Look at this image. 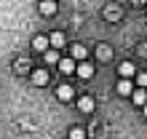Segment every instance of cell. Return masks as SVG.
Returning <instances> with one entry per match:
<instances>
[{"mask_svg":"<svg viewBox=\"0 0 147 139\" xmlns=\"http://www.w3.org/2000/svg\"><path fill=\"white\" fill-rule=\"evenodd\" d=\"M118 94H120V96H131V94H134V86H131V80H126V78H123V80L118 83Z\"/></svg>","mask_w":147,"mask_h":139,"instance_id":"cell-9","label":"cell"},{"mask_svg":"<svg viewBox=\"0 0 147 139\" xmlns=\"http://www.w3.org/2000/svg\"><path fill=\"white\" fill-rule=\"evenodd\" d=\"M48 78H51L48 70H32V83H35V86H46Z\"/></svg>","mask_w":147,"mask_h":139,"instance_id":"cell-2","label":"cell"},{"mask_svg":"<svg viewBox=\"0 0 147 139\" xmlns=\"http://www.w3.org/2000/svg\"><path fill=\"white\" fill-rule=\"evenodd\" d=\"M118 72H120V75H123L126 80H128V78H134V72H136V67H134L131 62H123V64L118 67Z\"/></svg>","mask_w":147,"mask_h":139,"instance_id":"cell-11","label":"cell"},{"mask_svg":"<svg viewBox=\"0 0 147 139\" xmlns=\"http://www.w3.org/2000/svg\"><path fill=\"white\" fill-rule=\"evenodd\" d=\"M48 40H51V46H54V48H62V46H64V35H62V32H54Z\"/></svg>","mask_w":147,"mask_h":139,"instance_id":"cell-13","label":"cell"},{"mask_svg":"<svg viewBox=\"0 0 147 139\" xmlns=\"http://www.w3.org/2000/svg\"><path fill=\"white\" fill-rule=\"evenodd\" d=\"M70 139H86V131H83V128H70Z\"/></svg>","mask_w":147,"mask_h":139,"instance_id":"cell-15","label":"cell"},{"mask_svg":"<svg viewBox=\"0 0 147 139\" xmlns=\"http://www.w3.org/2000/svg\"><path fill=\"white\" fill-rule=\"evenodd\" d=\"M72 94H75L72 86H59V88H56V99H59V102H70Z\"/></svg>","mask_w":147,"mask_h":139,"instance_id":"cell-4","label":"cell"},{"mask_svg":"<svg viewBox=\"0 0 147 139\" xmlns=\"http://www.w3.org/2000/svg\"><path fill=\"white\" fill-rule=\"evenodd\" d=\"M75 72H78V75H80V78H83V80H88V78L94 75V67H91L88 62H80V64H78V70H75Z\"/></svg>","mask_w":147,"mask_h":139,"instance_id":"cell-8","label":"cell"},{"mask_svg":"<svg viewBox=\"0 0 147 139\" xmlns=\"http://www.w3.org/2000/svg\"><path fill=\"white\" fill-rule=\"evenodd\" d=\"M139 54H142V56H147V43H142V46H139Z\"/></svg>","mask_w":147,"mask_h":139,"instance_id":"cell-17","label":"cell"},{"mask_svg":"<svg viewBox=\"0 0 147 139\" xmlns=\"http://www.w3.org/2000/svg\"><path fill=\"white\" fill-rule=\"evenodd\" d=\"M136 83L144 88V86H147V72H139V75H136Z\"/></svg>","mask_w":147,"mask_h":139,"instance_id":"cell-16","label":"cell"},{"mask_svg":"<svg viewBox=\"0 0 147 139\" xmlns=\"http://www.w3.org/2000/svg\"><path fill=\"white\" fill-rule=\"evenodd\" d=\"M86 56H88V51H86V46H80V43H75V46H70V59H75V62H86Z\"/></svg>","mask_w":147,"mask_h":139,"instance_id":"cell-1","label":"cell"},{"mask_svg":"<svg viewBox=\"0 0 147 139\" xmlns=\"http://www.w3.org/2000/svg\"><path fill=\"white\" fill-rule=\"evenodd\" d=\"M40 13L43 16H54L56 13V0H43L40 3Z\"/></svg>","mask_w":147,"mask_h":139,"instance_id":"cell-6","label":"cell"},{"mask_svg":"<svg viewBox=\"0 0 147 139\" xmlns=\"http://www.w3.org/2000/svg\"><path fill=\"white\" fill-rule=\"evenodd\" d=\"M131 96H134V104H142V107L147 104V91H144V88H139V91H134Z\"/></svg>","mask_w":147,"mask_h":139,"instance_id":"cell-12","label":"cell"},{"mask_svg":"<svg viewBox=\"0 0 147 139\" xmlns=\"http://www.w3.org/2000/svg\"><path fill=\"white\" fill-rule=\"evenodd\" d=\"M144 118H147V104H144Z\"/></svg>","mask_w":147,"mask_h":139,"instance_id":"cell-18","label":"cell"},{"mask_svg":"<svg viewBox=\"0 0 147 139\" xmlns=\"http://www.w3.org/2000/svg\"><path fill=\"white\" fill-rule=\"evenodd\" d=\"M48 38H46V35H38V38L35 40H32V48H35V51H43V54H46V51H48Z\"/></svg>","mask_w":147,"mask_h":139,"instance_id":"cell-7","label":"cell"},{"mask_svg":"<svg viewBox=\"0 0 147 139\" xmlns=\"http://www.w3.org/2000/svg\"><path fill=\"white\" fill-rule=\"evenodd\" d=\"M59 62H62V56L56 51H46V64H59Z\"/></svg>","mask_w":147,"mask_h":139,"instance_id":"cell-14","label":"cell"},{"mask_svg":"<svg viewBox=\"0 0 147 139\" xmlns=\"http://www.w3.org/2000/svg\"><path fill=\"white\" fill-rule=\"evenodd\" d=\"M59 70H62L64 75H70V72L78 70V64H75V59H62V62H59Z\"/></svg>","mask_w":147,"mask_h":139,"instance_id":"cell-10","label":"cell"},{"mask_svg":"<svg viewBox=\"0 0 147 139\" xmlns=\"http://www.w3.org/2000/svg\"><path fill=\"white\" fill-rule=\"evenodd\" d=\"M78 107H80V112H94V96H80L78 99Z\"/></svg>","mask_w":147,"mask_h":139,"instance_id":"cell-5","label":"cell"},{"mask_svg":"<svg viewBox=\"0 0 147 139\" xmlns=\"http://www.w3.org/2000/svg\"><path fill=\"white\" fill-rule=\"evenodd\" d=\"M96 59H99V62H110V59H112V48L107 46V43H99V46H96Z\"/></svg>","mask_w":147,"mask_h":139,"instance_id":"cell-3","label":"cell"}]
</instances>
